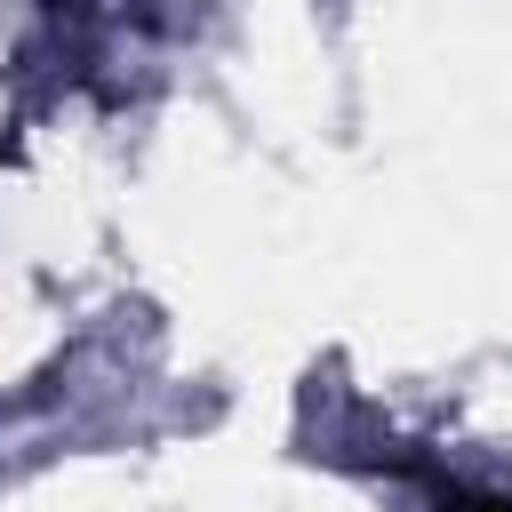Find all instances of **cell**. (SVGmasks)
Returning a JSON list of instances; mask_svg holds the SVG:
<instances>
[{
	"label": "cell",
	"mask_w": 512,
	"mask_h": 512,
	"mask_svg": "<svg viewBox=\"0 0 512 512\" xmlns=\"http://www.w3.org/2000/svg\"><path fill=\"white\" fill-rule=\"evenodd\" d=\"M448 504H456V512H512V496H464V488H456Z\"/></svg>",
	"instance_id": "6da1fadb"
}]
</instances>
